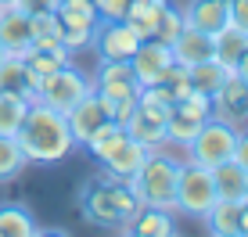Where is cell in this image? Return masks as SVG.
<instances>
[{
    "instance_id": "cell-1",
    "label": "cell",
    "mask_w": 248,
    "mask_h": 237,
    "mask_svg": "<svg viewBox=\"0 0 248 237\" xmlns=\"http://www.w3.org/2000/svg\"><path fill=\"white\" fill-rule=\"evenodd\" d=\"M15 137H18L25 158H29V162H40V165L62 162L68 151L76 148L65 112H54V108L40 104V101L29 104V112H25V118H22V126H18Z\"/></svg>"
},
{
    "instance_id": "cell-2",
    "label": "cell",
    "mask_w": 248,
    "mask_h": 237,
    "mask_svg": "<svg viewBox=\"0 0 248 237\" xmlns=\"http://www.w3.org/2000/svg\"><path fill=\"white\" fill-rule=\"evenodd\" d=\"M180 169L184 162H176L173 155H162V151H148L144 165L130 176V191L137 198V205L148 208H166L173 212L176 208V183H180Z\"/></svg>"
},
{
    "instance_id": "cell-3",
    "label": "cell",
    "mask_w": 248,
    "mask_h": 237,
    "mask_svg": "<svg viewBox=\"0 0 248 237\" xmlns=\"http://www.w3.org/2000/svg\"><path fill=\"white\" fill-rule=\"evenodd\" d=\"M137 208L140 205H137L130 183L112 180V176H108V183L93 187L87 194V201H83V216H87L90 223H97V226H126Z\"/></svg>"
},
{
    "instance_id": "cell-4",
    "label": "cell",
    "mask_w": 248,
    "mask_h": 237,
    "mask_svg": "<svg viewBox=\"0 0 248 237\" xmlns=\"http://www.w3.org/2000/svg\"><path fill=\"white\" fill-rule=\"evenodd\" d=\"M234 148H237V130L227 126L223 118L209 115L202 122V130L194 133V140L187 144V162L212 169V165L227 162V158H234Z\"/></svg>"
},
{
    "instance_id": "cell-5",
    "label": "cell",
    "mask_w": 248,
    "mask_h": 237,
    "mask_svg": "<svg viewBox=\"0 0 248 237\" xmlns=\"http://www.w3.org/2000/svg\"><path fill=\"white\" fill-rule=\"evenodd\" d=\"M90 90H93V83H90L79 69L62 65L58 72H50V75H44V79L36 83V94H32V101L54 108V112H68V108L79 104Z\"/></svg>"
},
{
    "instance_id": "cell-6",
    "label": "cell",
    "mask_w": 248,
    "mask_h": 237,
    "mask_svg": "<svg viewBox=\"0 0 248 237\" xmlns=\"http://www.w3.org/2000/svg\"><path fill=\"white\" fill-rule=\"evenodd\" d=\"M216 205V183H212V169L184 162L180 183H176V212L205 219V212Z\"/></svg>"
},
{
    "instance_id": "cell-7",
    "label": "cell",
    "mask_w": 248,
    "mask_h": 237,
    "mask_svg": "<svg viewBox=\"0 0 248 237\" xmlns=\"http://www.w3.org/2000/svg\"><path fill=\"white\" fill-rule=\"evenodd\" d=\"M97 7L93 0H62L58 4V25H62V44L65 50L79 47H90V36H93V25H97Z\"/></svg>"
},
{
    "instance_id": "cell-8",
    "label": "cell",
    "mask_w": 248,
    "mask_h": 237,
    "mask_svg": "<svg viewBox=\"0 0 248 237\" xmlns=\"http://www.w3.org/2000/svg\"><path fill=\"white\" fill-rule=\"evenodd\" d=\"M90 47L97 50L101 61H130V54L140 47V32H137L126 18L97 22L93 25V36H90Z\"/></svg>"
},
{
    "instance_id": "cell-9",
    "label": "cell",
    "mask_w": 248,
    "mask_h": 237,
    "mask_svg": "<svg viewBox=\"0 0 248 237\" xmlns=\"http://www.w3.org/2000/svg\"><path fill=\"white\" fill-rule=\"evenodd\" d=\"M90 83H93V94L108 108L123 104V101H137V94H140V83L133 79L130 61H101Z\"/></svg>"
},
{
    "instance_id": "cell-10",
    "label": "cell",
    "mask_w": 248,
    "mask_h": 237,
    "mask_svg": "<svg viewBox=\"0 0 248 237\" xmlns=\"http://www.w3.org/2000/svg\"><path fill=\"white\" fill-rule=\"evenodd\" d=\"M173 69V47L162 44V40L148 36L140 40V47L130 54V72L140 87H155V83L166 79V72Z\"/></svg>"
},
{
    "instance_id": "cell-11",
    "label": "cell",
    "mask_w": 248,
    "mask_h": 237,
    "mask_svg": "<svg viewBox=\"0 0 248 237\" xmlns=\"http://www.w3.org/2000/svg\"><path fill=\"white\" fill-rule=\"evenodd\" d=\"M212 115L223 118L227 126H234L237 133L248 130V83H241L237 75H230L223 83V90L212 94Z\"/></svg>"
},
{
    "instance_id": "cell-12",
    "label": "cell",
    "mask_w": 248,
    "mask_h": 237,
    "mask_svg": "<svg viewBox=\"0 0 248 237\" xmlns=\"http://www.w3.org/2000/svg\"><path fill=\"white\" fill-rule=\"evenodd\" d=\"M65 118H68V130H72V140H76V144H87L90 133L97 130L101 122H108L112 115H108V104H105V101H101V97L90 90V94L83 97L79 104L68 108Z\"/></svg>"
},
{
    "instance_id": "cell-13",
    "label": "cell",
    "mask_w": 248,
    "mask_h": 237,
    "mask_svg": "<svg viewBox=\"0 0 248 237\" xmlns=\"http://www.w3.org/2000/svg\"><path fill=\"white\" fill-rule=\"evenodd\" d=\"M0 44H4L7 54H25L32 44L29 36V15L15 4H4L0 7Z\"/></svg>"
},
{
    "instance_id": "cell-14",
    "label": "cell",
    "mask_w": 248,
    "mask_h": 237,
    "mask_svg": "<svg viewBox=\"0 0 248 237\" xmlns=\"http://www.w3.org/2000/svg\"><path fill=\"white\" fill-rule=\"evenodd\" d=\"M169 47H173V61L184 65V69H191V65L212 58V36L202 32V29H194V25H187V22H184V29L176 32V40Z\"/></svg>"
},
{
    "instance_id": "cell-15",
    "label": "cell",
    "mask_w": 248,
    "mask_h": 237,
    "mask_svg": "<svg viewBox=\"0 0 248 237\" xmlns=\"http://www.w3.org/2000/svg\"><path fill=\"white\" fill-rule=\"evenodd\" d=\"M148 151H151L148 144H140V140H133V137H123V144H119V148H115L101 165L108 169V176H112V180H123V183H126V180L137 173V169L144 165Z\"/></svg>"
},
{
    "instance_id": "cell-16",
    "label": "cell",
    "mask_w": 248,
    "mask_h": 237,
    "mask_svg": "<svg viewBox=\"0 0 248 237\" xmlns=\"http://www.w3.org/2000/svg\"><path fill=\"white\" fill-rule=\"evenodd\" d=\"M184 22L212 36V32H219V29H223V25L230 22V15H227V0H187V7H184Z\"/></svg>"
},
{
    "instance_id": "cell-17",
    "label": "cell",
    "mask_w": 248,
    "mask_h": 237,
    "mask_svg": "<svg viewBox=\"0 0 248 237\" xmlns=\"http://www.w3.org/2000/svg\"><path fill=\"white\" fill-rule=\"evenodd\" d=\"M212 183H216V198H219V201H237V205H245L248 173L234 162V158H227V162L212 165Z\"/></svg>"
},
{
    "instance_id": "cell-18",
    "label": "cell",
    "mask_w": 248,
    "mask_h": 237,
    "mask_svg": "<svg viewBox=\"0 0 248 237\" xmlns=\"http://www.w3.org/2000/svg\"><path fill=\"white\" fill-rule=\"evenodd\" d=\"M248 50V32L237 29V25H223L219 32H212V58L216 61H223L227 69H234L237 61H241V54Z\"/></svg>"
},
{
    "instance_id": "cell-19",
    "label": "cell",
    "mask_w": 248,
    "mask_h": 237,
    "mask_svg": "<svg viewBox=\"0 0 248 237\" xmlns=\"http://www.w3.org/2000/svg\"><path fill=\"white\" fill-rule=\"evenodd\" d=\"M234 75V69H227L223 61H216V58H205V61L191 65L187 69V79H191V90H202V94H216V90H223V83Z\"/></svg>"
},
{
    "instance_id": "cell-20",
    "label": "cell",
    "mask_w": 248,
    "mask_h": 237,
    "mask_svg": "<svg viewBox=\"0 0 248 237\" xmlns=\"http://www.w3.org/2000/svg\"><path fill=\"white\" fill-rule=\"evenodd\" d=\"M126 230H130V234H144V237H169L176 226H173V216H169L166 208H148V205H140V208L133 212V219L126 223Z\"/></svg>"
},
{
    "instance_id": "cell-21",
    "label": "cell",
    "mask_w": 248,
    "mask_h": 237,
    "mask_svg": "<svg viewBox=\"0 0 248 237\" xmlns=\"http://www.w3.org/2000/svg\"><path fill=\"white\" fill-rule=\"evenodd\" d=\"M0 90H15V94H25L32 101V94H36V79L29 75L22 54H7L4 61H0Z\"/></svg>"
},
{
    "instance_id": "cell-22",
    "label": "cell",
    "mask_w": 248,
    "mask_h": 237,
    "mask_svg": "<svg viewBox=\"0 0 248 237\" xmlns=\"http://www.w3.org/2000/svg\"><path fill=\"white\" fill-rule=\"evenodd\" d=\"M22 58H25V69H29V75L36 83L44 79V75L58 72L62 65H68V50L65 47H29Z\"/></svg>"
},
{
    "instance_id": "cell-23",
    "label": "cell",
    "mask_w": 248,
    "mask_h": 237,
    "mask_svg": "<svg viewBox=\"0 0 248 237\" xmlns=\"http://www.w3.org/2000/svg\"><path fill=\"white\" fill-rule=\"evenodd\" d=\"M241 208L245 205H237V201H219L216 198V205L205 212V223H209L212 234L234 237V234H241Z\"/></svg>"
},
{
    "instance_id": "cell-24",
    "label": "cell",
    "mask_w": 248,
    "mask_h": 237,
    "mask_svg": "<svg viewBox=\"0 0 248 237\" xmlns=\"http://www.w3.org/2000/svg\"><path fill=\"white\" fill-rule=\"evenodd\" d=\"M202 122H205L202 115H191V112H184L180 104H173V112H169V118H166V144L187 148V144L194 140V133L202 130Z\"/></svg>"
},
{
    "instance_id": "cell-25",
    "label": "cell",
    "mask_w": 248,
    "mask_h": 237,
    "mask_svg": "<svg viewBox=\"0 0 248 237\" xmlns=\"http://www.w3.org/2000/svg\"><path fill=\"white\" fill-rule=\"evenodd\" d=\"M123 137H126V126L115 122V118H108V122H101L97 130L87 137V148H90V155L97 158V162H105L119 144H123Z\"/></svg>"
},
{
    "instance_id": "cell-26",
    "label": "cell",
    "mask_w": 248,
    "mask_h": 237,
    "mask_svg": "<svg viewBox=\"0 0 248 237\" xmlns=\"http://www.w3.org/2000/svg\"><path fill=\"white\" fill-rule=\"evenodd\" d=\"M32 101L25 94H15V90H0V133H7V137H15L22 126L25 112H29Z\"/></svg>"
},
{
    "instance_id": "cell-27",
    "label": "cell",
    "mask_w": 248,
    "mask_h": 237,
    "mask_svg": "<svg viewBox=\"0 0 248 237\" xmlns=\"http://www.w3.org/2000/svg\"><path fill=\"white\" fill-rule=\"evenodd\" d=\"M29 47H65L62 44V25H58V11H40L29 15Z\"/></svg>"
},
{
    "instance_id": "cell-28",
    "label": "cell",
    "mask_w": 248,
    "mask_h": 237,
    "mask_svg": "<svg viewBox=\"0 0 248 237\" xmlns=\"http://www.w3.org/2000/svg\"><path fill=\"white\" fill-rule=\"evenodd\" d=\"M25 165H29V158H25L18 137H7V133H0V183L18 180Z\"/></svg>"
},
{
    "instance_id": "cell-29",
    "label": "cell",
    "mask_w": 248,
    "mask_h": 237,
    "mask_svg": "<svg viewBox=\"0 0 248 237\" xmlns=\"http://www.w3.org/2000/svg\"><path fill=\"white\" fill-rule=\"evenodd\" d=\"M0 234H7V237H32L36 234V219L25 212L22 205H0Z\"/></svg>"
},
{
    "instance_id": "cell-30",
    "label": "cell",
    "mask_w": 248,
    "mask_h": 237,
    "mask_svg": "<svg viewBox=\"0 0 248 237\" xmlns=\"http://www.w3.org/2000/svg\"><path fill=\"white\" fill-rule=\"evenodd\" d=\"M184 29V11H176V7H162V15H158V29H155V40H162V44H173L176 40V32Z\"/></svg>"
},
{
    "instance_id": "cell-31",
    "label": "cell",
    "mask_w": 248,
    "mask_h": 237,
    "mask_svg": "<svg viewBox=\"0 0 248 237\" xmlns=\"http://www.w3.org/2000/svg\"><path fill=\"white\" fill-rule=\"evenodd\" d=\"M130 4H133V0H93V7H97V18H101V22H119V18H126Z\"/></svg>"
},
{
    "instance_id": "cell-32",
    "label": "cell",
    "mask_w": 248,
    "mask_h": 237,
    "mask_svg": "<svg viewBox=\"0 0 248 237\" xmlns=\"http://www.w3.org/2000/svg\"><path fill=\"white\" fill-rule=\"evenodd\" d=\"M227 15H230V25L248 32V0H227Z\"/></svg>"
},
{
    "instance_id": "cell-33",
    "label": "cell",
    "mask_w": 248,
    "mask_h": 237,
    "mask_svg": "<svg viewBox=\"0 0 248 237\" xmlns=\"http://www.w3.org/2000/svg\"><path fill=\"white\" fill-rule=\"evenodd\" d=\"M62 0H15V7H22L25 15H40V11H58Z\"/></svg>"
},
{
    "instance_id": "cell-34",
    "label": "cell",
    "mask_w": 248,
    "mask_h": 237,
    "mask_svg": "<svg viewBox=\"0 0 248 237\" xmlns=\"http://www.w3.org/2000/svg\"><path fill=\"white\" fill-rule=\"evenodd\" d=\"M234 162L248 173V130L237 133V148H234Z\"/></svg>"
},
{
    "instance_id": "cell-35",
    "label": "cell",
    "mask_w": 248,
    "mask_h": 237,
    "mask_svg": "<svg viewBox=\"0 0 248 237\" xmlns=\"http://www.w3.org/2000/svg\"><path fill=\"white\" fill-rule=\"evenodd\" d=\"M234 75H237V79H241V83H248V50L241 54V61L234 65Z\"/></svg>"
},
{
    "instance_id": "cell-36",
    "label": "cell",
    "mask_w": 248,
    "mask_h": 237,
    "mask_svg": "<svg viewBox=\"0 0 248 237\" xmlns=\"http://www.w3.org/2000/svg\"><path fill=\"white\" fill-rule=\"evenodd\" d=\"M4 58H7V50H4V44H0V61H4Z\"/></svg>"
},
{
    "instance_id": "cell-37",
    "label": "cell",
    "mask_w": 248,
    "mask_h": 237,
    "mask_svg": "<svg viewBox=\"0 0 248 237\" xmlns=\"http://www.w3.org/2000/svg\"><path fill=\"white\" fill-rule=\"evenodd\" d=\"M4 4H15V0H0V7H4Z\"/></svg>"
}]
</instances>
